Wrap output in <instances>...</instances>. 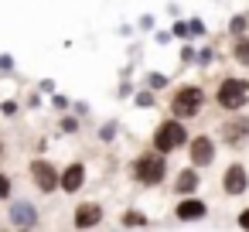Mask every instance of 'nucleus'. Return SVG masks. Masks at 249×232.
Instances as JSON below:
<instances>
[{
	"label": "nucleus",
	"mask_w": 249,
	"mask_h": 232,
	"mask_svg": "<svg viewBox=\"0 0 249 232\" xmlns=\"http://www.w3.org/2000/svg\"><path fill=\"white\" fill-rule=\"evenodd\" d=\"M215 103L222 106V109H229V113H235V109H242L246 103H249V79H222V86H218V92H215Z\"/></svg>",
	"instance_id": "1"
},
{
	"label": "nucleus",
	"mask_w": 249,
	"mask_h": 232,
	"mask_svg": "<svg viewBox=\"0 0 249 232\" xmlns=\"http://www.w3.org/2000/svg\"><path fill=\"white\" fill-rule=\"evenodd\" d=\"M201 106H205V92H201L198 86H181V89L171 96V113H174L178 120H191V116H198Z\"/></svg>",
	"instance_id": "2"
},
{
	"label": "nucleus",
	"mask_w": 249,
	"mask_h": 232,
	"mask_svg": "<svg viewBox=\"0 0 249 232\" xmlns=\"http://www.w3.org/2000/svg\"><path fill=\"white\" fill-rule=\"evenodd\" d=\"M184 143H188V130H184V123L178 116L174 120H164L154 130V150H160V154H171V150H178Z\"/></svg>",
	"instance_id": "3"
},
{
	"label": "nucleus",
	"mask_w": 249,
	"mask_h": 232,
	"mask_svg": "<svg viewBox=\"0 0 249 232\" xmlns=\"http://www.w3.org/2000/svg\"><path fill=\"white\" fill-rule=\"evenodd\" d=\"M164 174H167V157H164L160 150L143 154V157L133 161V178H137L140 184H160Z\"/></svg>",
	"instance_id": "4"
},
{
	"label": "nucleus",
	"mask_w": 249,
	"mask_h": 232,
	"mask_svg": "<svg viewBox=\"0 0 249 232\" xmlns=\"http://www.w3.org/2000/svg\"><path fill=\"white\" fill-rule=\"evenodd\" d=\"M31 178H35L38 191H45V195H52V191L58 188V171H55V164L45 161V157L31 161Z\"/></svg>",
	"instance_id": "5"
},
{
	"label": "nucleus",
	"mask_w": 249,
	"mask_h": 232,
	"mask_svg": "<svg viewBox=\"0 0 249 232\" xmlns=\"http://www.w3.org/2000/svg\"><path fill=\"white\" fill-rule=\"evenodd\" d=\"M188 157H191L195 167H208L212 157H215V140H212V137H195V140L188 143Z\"/></svg>",
	"instance_id": "6"
},
{
	"label": "nucleus",
	"mask_w": 249,
	"mask_h": 232,
	"mask_svg": "<svg viewBox=\"0 0 249 232\" xmlns=\"http://www.w3.org/2000/svg\"><path fill=\"white\" fill-rule=\"evenodd\" d=\"M222 188H225V195H242L246 188H249V174H246V164H229L225 167V178H222Z\"/></svg>",
	"instance_id": "7"
},
{
	"label": "nucleus",
	"mask_w": 249,
	"mask_h": 232,
	"mask_svg": "<svg viewBox=\"0 0 249 232\" xmlns=\"http://www.w3.org/2000/svg\"><path fill=\"white\" fill-rule=\"evenodd\" d=\"M222 140H225L229 147H242V143H249V120H246V116H235V120H229V123H225V133H222Z\"/></svg>",
	"instance_id": "8"
},
{
	"label": "nucleus",
	"mask_w": 249,
	"mask_h": 232,
	"mask_svg": "<svg viewBox=\"0 0 249 232\" xmlns=\"http://www.w3.org/2000/svg\"><path fill=\"white\" fill-rule=\"evenodd\" d=\"M82 184H86V167H82L79 161H75V164H69V167L58 174V188H62V191H69V195H75Z\"/></svg>",
	"instance_id": "9"
},
{
	"label": "nucleus",
	"mask_w": 249,
	"mask_h": 232,
	"mask_svg": "<svg viewBox=\"0 0 249 232\" xmlns=\"http://www.w3.org/2000/svg\"><path fill=\"white\" fill-rule=\"evenodd\" d=\"M99 222H103V208H99L96 201H86V205L75 208V225H79V229H92V225H99Z\"/></svg>",
	"instance_id": "10"
},
{
	"label": "nucleus",
	"mask_w": 249,
	"mask_h": 232,
	"mask_svg": "<svg viewBox=\"0 0 249 232\" xmlns=\"http://www.w3.org/2000/svg\"><path fill=\"white\" fill-rule=\"evenodd\" d=\"M208 208H205V201H198V198H184L178 208H174V215L181 218V222H195V218H201Z\"/></svg>",
	"instance_id": "11"
},
{
	"label": "nucleus",
	"mask_w": 249,
	"mask_h": 232,
	"mask_svg": "<svg viewBox=\"0 0 249 232\" xmlns=\"http://www.w3.org/2000/svg\"><path fill=\"white\" fill-rule=\"evenodd\" d=\"M174 188H178L181 195H191V191L198 188V171H195V164H191V167H184V171L178 174V184H174Z\"/></svg>",
	"instance_id": "12"
},
{
	"label": "nucleus",
	"mask_w": 249,
	"mask_h": 232,
	"mask_svg": "<svg viewBox=\"0 0 249 232\" xmlns=\"http://www.w3.org/2000/svg\"><path fill=\"white\" fill-rule=\"evenodd\" d=\"M11 218L18 222V225H35L38 222V215H35V205H28V201H21V205H14V212H11Z\"/></svg>",
	"instance_id": "13"
},
{
	"label": "nucleus",
	"mask_w": 249,
	"mask_h": 232,
	"mask_svg": "<svg viewBox=\"0 0 249 232\" xmlns=\"http://www.w3.org/2000/svg\"><path fill=\"white\" fill-rule=\"evenodd\" d=\"M232 55H235V62H239V65H246V69H249V38H242V35H239V38H235Z\"/></svg>",
	"instance_id": "14"
},
{
	"label": "nucleus",
	"mask_w": 249,
	"mask_h": 232,
	"mask_svg": "<svg viewBox=\"0 0 249 232\" xmlns=\"http://www.w3.org/2000/svg\"><path fill=\"white\" fill-rule=\"evenodd\" d=\"M246 31H249V21H246V14H235V18H232V35L239 38V35H246Z\"/></svg>",
	"instance_id": "15"
},
{
	"label": "nucleus",
	"mask_w": 249,
	"mask_h": 232,
	"mask_svg": "<svg viewBox=\"0 0 249 232\" xmlns=\"http://www.w3.org/2000/svg\"><path fill=\"white\" fill-rule=\"evenodd\" d=\"M123 225H143V215L130 212V215H123Z\"/></svg>",
	"instance_id": "16"
},
{
	"label": "nucleus",
	"mask_w": 249,
	"mask_h": 232,
	"mask_svg": "<svg viewBox=\"0 0 249 232\" xmlns=\"http://www.w3.org/2000/svg\"><path fill=\"white\" fill-rule=\"evenodd\" d=\"M7 195H11V178L0 174V198H7Z\"/></svg>",
	"instance_id": "17"
},
{
	"label": "nucleus",
	"mask_w": 249,
	"mask_h": 232,
	"mask_svg": "<svg viewBox=\"0 0 249 232\" xmlns=\"http://www.w3.org/2000/svg\"><path fill=\"white\" fill-rule=\"evenodd\" d=\"M137 106H154V99H150V92H140V96H137Z\"/></svg>",
	"instance_id": "18"
},
{
	"label": "nucleus",
	"mask_w": 249,
	"mask_h": 232,
	"mask_svg": "<svg viewBox=\"0 0 249 232\" xmlns=\"http://www.w3.org/2000/svg\"><path fill=\"white\" fill-rule=\"evenodd\" d=\"M239 225H242V229H249V208H246V212L239 215Z\"/></svg>",
	"instance_id": "19"
}]
</instances>
